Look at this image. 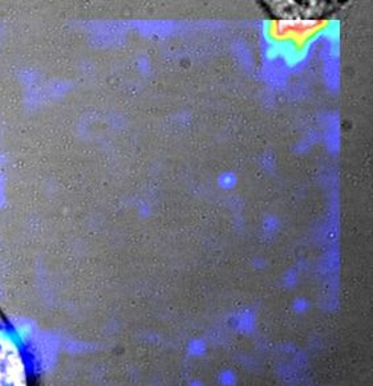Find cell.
<instances>
[{
	"instance_id": "1",
	"label": "cell",
	"mask_w": 373,
	"mask_h": 386,
	"mask_svg": "<svg viewBox=\"0 0 373 386\" xmlns=\"http://www.w3.org/2000/svg\"><path fill=\"white\" fill-rule=\"evenodd\" d=\"M0 386H24L17 353L3 339H0Z\"/></svg>"
}]
</instances>
